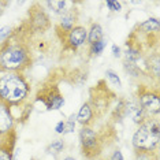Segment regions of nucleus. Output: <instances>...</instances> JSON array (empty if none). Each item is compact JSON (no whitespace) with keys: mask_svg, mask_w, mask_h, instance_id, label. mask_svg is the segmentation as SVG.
Returning a JSON list of instances; mask_svg holds the SVG:
<instances>
[{"mask_svg":"<svg viewBox=\"0 0 160 160\" xmlns=\"http://www.w3.org/2000/svg\"><path fill=\"white\" fill-rule=\"evenodd\" d=\"M14 32V28L12 26H3L0 29V42H3L4 40H7L8 37H11Z\"/></svg>","mask_w":160,"mask_h":160,"instance_id":"bb28decb","label":"nucleus"},{"mask_svg":"<svg viewBox=\"0 0 160 160\" xmlns=\"http://www.w3.org/2000/svg\"><path fill=\"white\" fill-rule=\"evenodd\" d=\"M30 160H36V159H30Z\"/></svg>","mask_w":160,"mask_h":160,"instance_id":"72a5a7b5","label":"nucleus"},{"mask_svg":"<svg viewBox=\"0 0 160 160\" xmlns=\"http://www.w3.org/2000/svg\"><path fill=\"white\" fill-rule=\"evenodd\" d=\"M64 149V141L63 140H55L53 142H51L48 147H47L45 152L49 155H53V156H58L62 151Z\"/></svg>","mask_w":160,"mask_h":160,"instance_id":"5701e85b","label":"nucleus"},{"mask_svg":"<svg viewBox=\"0 0 160 160\" xmlns=\"http://www.w3.org/2000/svg\"><path fill=\"white\" fill-rule=\"evenodd\" d=\"M116 99H118V97H116L115 92H112L107 86L105 79H100L96 85L89 89L88 103L90 107H92L96 119L103 118V116L107 114V111L110 110L112 103L116 101Z\"/></svg>","mask_w":160,"mask_h":160,"instance_id":"423d86ee","label":"nucleus"},{"mask_svg":"<svg viewBox=\"0 0 160 160\" xmlns=\"http://www.w3.org/2000/svg\"><path fill=\"white\" fill-rule=\"evenodd\" d=\"M160 141L159 118H148L134 132L132 145L134 152H153L158 151Z\"/></svg>","mask_w":160,"mask_h":160,"instance_id":"7ed1b4c3","label":"nucleus"},{"mask_svg":"<svg viewBox=\"0 0 160 160\" xmlns=\"http://www.w3.org/2000/svg\"><path fill=\"white\" fill-rule=\"evenodd\" d=\"M123 70L127 75L133 78H141V77H147L145 72L142 70V67H140L137 63H130V62L123 60Z\"/></svg>","mask_w":160,"mask_h":160,"instance_id":"aec40b11","label":"nucleus"},{"mask_svg":"<svg viewBox=\"0 0 160 160\" xmlns=\"http://www.w3.org/2000/svg\"><path fill=\"white\" fill-rule=\"evenodd\" d=\"M63 160H75L74 158H71V156H67V158H64Z\"/></svg>","mask_w":160,"mask_h":160,"instance_id":"473e14b6","label":"nucleus"},{"mask_svg":"<svg viewBox=\"0 0 160 160\" xmlns=\"http://www.w3.org/2000/svg\"><path fill=\"white\" fill-rule=\"evenodd\" d=\"M32 36L28 32L23 21L14 28L11 37L0 42V74L22 72L32 68L34 53L32 49Z\"/></svg>","mask_w":160,"mask_h":160,"instance_id":"f257e3e1","label":"nucleus"},{"mask_svg":"<svg viewBox=\"0 0 160 160\" xmlns=\"http://www.w3.org/2000/svg\"><path fill=\"white\" fill-rule=\"evenodd\" d=\"M17 129V123L14 119V115L10 108H7L4 104L0 103V142Z\"/></svg>","mask_w":160,"mask_h":160,"instance_id":"ddd939ff","label":"nucleus"},{"mask_svg":"<svg viewBox=\"0 0 160 160\" xmlns=\"http://www.w3.org/2000/svg\"><path fill=\"white\" fill-rule=\"evenodd\" d=\"M136 101L148 118H159L160 112V94L158 85H145L138 83L136 90Z\"/></svg>","mask_w":160,"mask_h":160,"instance_id":"6e6552de","label":"nucleus"},{"mask_svg":"<svg viewBox=\"0 0 160 160\" xmlns=\"http://www.w3.org/2000/svg\"><path fill=\"white\" fill-rule=\"evenodd\" d=\"M88 37V29L82 25H77L68 32V34L62 40L63 52H77L81 47L85 45Z\"/></svg>","mask_w":160,"mask_h":160,"instance_id":"1a4fd4ad","label":"nucleus"},{"mask_svg":"<svg viewBox=\"0 0 160 160\" xmlns=\"http://www.w3.org/2000/svg\"><path fill=\"white\" fill-rule=\"evenodd\" d=\"M134 160H159V153H158V151L134 152Z\"/></svg>","mask_w":160,"mask_h":160,"instance_id":"b1692460","label":"nucleus"},{"mask_svg":"<svg viewBox=\"0 0 160 160\" xmlns=\"http://www.w3.org/2000/svg\"><path fill=\"white\" fill-rule=\"evenodd\" d=\"M127 116H130L132 121L138 126L148 119V115L142 111V108L138 105L136 100H129V104H127Z\"/></svg>","mask_w":160,"mask_h":160,"instance_id":"a211bd4d","label":"nucleus"},{"mask_svg":"<svg viewBox=\"0 0 160 160\" xmlns=\"http://www.w3.org/2000/svg\"><path fill=\"white\" fill-rule=\"evenodd\" d=\"M8 6H10L8 2H0V15H2V14L6 11V8H7Z\"/></svg>","mask_w":160,"mask_h":160,"instance_id":"2f4dec72","label":"nucleus"},{"mask_svg":"<svg viewBox=\"0 0 160 160\" xmlns=\"http://www.w3.org/2000/svg\"><path fill=\"white\" fill-rule=\"evenodd\" d=\"M75 115H71L70 118L64 122V130H63V136L64 134H70V133H74L75 130Z\"/></svg>","mask_w":160,"mask_h":160,"instance_id":"a878e982","label":"nucleus"},{"mask_svg":"<svg viewBox=\"0 0 160 160\" xmlns=\"http://www.w3.org/2000/svg\"><path fill=\"white\" fill-rule=\"evenodd\" d=\"M114 130V126L111 130L107 132H97L93 127L85 126L79 130V145H81V155L86 160H97L103 153L104 148L107 147V138Z\"/></svg>","mask_w":160,"mask_h":160,"instance_id":"20e7f679","label":"nucleus"},{"mask_svg":"<svg viewBox=\"0 0 160 160\" xmlns=\"http://www.w3.org/2000/svg\"><path fill=\"white\" fill-rule=\"evenodd\" d=\"M32 83L22 72L0 74V103L14 110H22L32 103Z\"/></svg>","mask_w":160,"mask_h":160,"instance_id":"f03ea898","label":"nucleus"},{"mask_svg":"<svg viewBox=\"0 0 160 160\" xmlns=\"http://www.w3.org/2000/svg\"><path fill=\"white\" fill-rule=\"evenodd\" d=\"M101 40H104V32L100 23L92 22L90 28L88 29V37H86V42L88 45H92L94 42H99Z\"/></svg>","mask_w":160,"mask_h":160,"instance_id":"6ab92c4d","label":"nucleus"},{"mask_svg":"<svg viewBox=\"0 0 160 160\" xmlns=\"http://www.w3.org/2000/svg\"><path fill=\"white\" fill-rule=\"evenodd\" d=\"M105 40H101L99 42H94V44L89 45V49H88V58L92 59V58H97L103 53V51L105 48Z\"/></svg>","mask_w":160,"mask_h":160,"instance_id":"4be33fe9","label":"nucleus"},{"mask_svg":"<svg viewBox=\"0 0 160 160\" xmlns=\"http://www.w3.org/2000/svg\"><path fill=\"white\" fill-rule=\"evenodd\" d=\"M45 6L48 7L49 11H52L53 14L56 15H62L64 11L67 10V6L68 3L67 2H63V0H52V2H45Z\"/></svg>","mask_w":160,"mask_h":160,"instance_id":"412c9836","label":"nucleus"},{"mask_svg":"<svg viewBox=\"0 0 160 160\" xmlns=\"http://www.w3.org/2000/svg\"><path fill=\"white\" fill-rule=\"evenodd\" d=\"M88 74H89L88 70H85L83 67H77V68H74V70H71L70 72L63 74V78H66L71 85H75L77 88H79V86H82L83 83L86 82Z\"/></svg>","mask_w":160,"mask_h":160,"instance_id":"f3484780","label":"nucleus"},{"mask_svg":"<svg viewBox=\"0 0 160 160\" xmlns=\"http://www.w3.org/2000/svg\"><path fill=\"white\" fill-rule=\"evenodd\" d=\"M79 19V11L77 7H70V8H67L66 11L60 15L59 18V22L55 25V36L56 38L62 41L66 36L68 34V32L71 30L74 26H77V22Z\"/></svg>","mask_w":160,"mask_h":160,"instance_id":"9d476101","label":"nucleus"},{"mask_svg":"<svg viewBox=\"0 0 160 160\" xmlns=\"http://www.w3.org/2000/svg\"><path fill=\"white\" fill-rule=\"evenodd\" d=\"M33 103H41L47 111L60 110L64 105V96L59 89V79L55 74H51L40 85V88L36 92Z\"/></svg>","mask_w":160,"mask_h":160,"instance_id":"39448f33","label":"nucleus"},{"mask_svg":"<svg viewBox=\"0 0 160 160\" xmlns=\"http://www.w3.org/2000/svg\"><path fill=\"white\" fill-rule=\"evenodd\" d=\"M108 160H125V158H123L121 149H115V151L111 153V156H110V159Z\"/></svg>","mask_w":160,"mask_h":160,"instance_id":"c85d7f7f","label":"nucleus"},{"mask_svg":"<svg viewBox=\"0 0 160 160\" xmlns=\"http://www.w3.org/2000/svg\"><path fill=\"white\" fill-rule=\"evenodd\" d=\"M23 23L33 40L40 36H44L52 28V21L49 14L47 12V8H44V6L38 2H34L29 7L28 17L26 19H23Z\"/></svg>","mask_w":160,"mask_h":160,"instance_id":"0eeeda50","label":"nucleus"},{"mask_svg":"<svg viewBox=\"0 0 160 160\" xmlns=\"http://www.w3.org/2000/svg\"><path fill=\"white\" fill-rule=\"evenodd\" d=\"M111 51H112V55H114V58H121L122 56V51H121V48H119L116 44H114L111 47Z\"/></svg>","mask_w":160,"mask_h":160,"instance_id":"c756f323","label":"nucleus"},{"mask_svg":"<svg viewBox=\"0 0 160 160\" xmlns=\"http://www.w3.org/2000/svg\"><path fill=\"white\" fill-rule=\"evenodd\" d=\"M144 59V67L142 70L145 72V75L149 77L151 79H155L156 82L159 81V75H160V58H159V51L153 49L149 53H147V56L142 58Z\"/></svg>","mask_w":160,"mask_h":160,"instance_id":"f8f14e48","label":"nucleus"},{"mask_svg":"<svg viewBox=\"0 0 160 160\" xmlns=\"http://www.w3.org/2000/svg\"><path fill=\"white\" fill-rule=\"evenodd\" d=\"M75 121H77L82 127H85V126L92 127L94 121H96V116H94V112H93L92 107L89 105L88 101H85V103L79 107L78 114L75 115Z\"/></svg>","mask_w":160,"mask_h":160,"instance_id":"2eb2a0df","label":"nucleus"},{"mask_svg":"<svg viewBox=\"0 0 160 160\" xmlns=\"http://www.w3.org/2000/svg\"><path fill=\"white\" fill-rule=\"evenodd\" d=\"M63 130H64V122H63V121L58 122L56 126H55V132H56L58 134H63Z\"/></svg>","mask_w":160,"mask_h":160,"instance_id":"7c9ffc66","label":"nucleus"},{"mask_svg":"<svg viewBox=\"0 0 160 160\" xmlns=\"http://www.w3.org/2000/svg\"><path fill=\"white\" fill-rule=\"evenodd\" d=\"M127 104H129V99H126L125 96L116 99V105L111 111V125L121 123L127 116Z\"/></svg>","mask_w":160,"mask_h":160,"instance_id":"dca6fc26","label":"nucleus"},{"mask_svg":"<svg viewBox=\"0 0 160 160\" xmlns=\"http://www.w3.org/2000/svg\"><path fill=\"white\" fill-rule=\"evenodd\" d=\"M17 140H18V132H17V129H14L0 142V160H14Z\"/></svg>","mask_w":160,"mask_h":160,"instance_id":"4468645a","label":"nucleus"},{"mask_svg":"<svg viewBox=\"0 0 160 160\" xmlns=\"http://www.w3.org/2000/svg\"><path fill=\"white\" fill-rule=\"evenodd\" d=\"M105 77H107L108 81H110L114 86H116V88H121V86H122L121 78H119V75L116 74L114 70H107V71H105Z\"/></svg>","mask_w":160,"mask_h":160,"instance_id":"393cba45","label":"nucleus"},{"mask_svg":"<svg viewBox=\"0 0 160 160\" xmlns=\"http://www.w3.org/2000/svg\"><path fill=\"white\" fill-rule=\"evenodd\" d=\"M105 4H107V7L111 10V11L119 12L122 10V3L115 2V0H107V2H105Z\"/></svg>","mask_w":160,"mask_h":160,"instance_id":"cd10ccee","label":"nucleus"},{"mask_svg":"<svg viewBox=\"0 0 160 160\" xmlns=\"http://www.w3.org/2000/svg\"><path fill=\"white\" fill-rule=\"evenodd\" d=\"M125 47H126V51H125V60L126 62L138 63V62L144 58V53H145L144 47L133 32L129 34V37L126 38Z\"/></svg>","mask_w":160,"mask_h":160,"instance_id":"9b49d317","label":"nucleus"}]
</instances>
